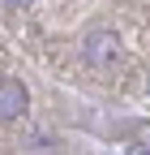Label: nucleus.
Masks as SVG:
<instances>
[{
    "instance_id": "obj_1",
    "label": "nucleus",
    "mask_w": 150,
    "mask_h": 155,
    "mask_svg": "<svg viewBox=\"0 0 150 155\" xmlns=\"http://www.w3.org/2000/svg\"><path fill=\"white\" fill-rule=\"evenodd\" d=\"M120 52H124L120 35L107 30V26L86 30V39H82V56H86V65H95V69H111V65L120 61Z\"/></svg>"
},
{
    "instance_id": "obj_2",
    "label": "nucleus",
    "mask_w": 150,
    "mask_h": 155,
    "mask_svg": "<svg viewBox=\"0 0 150 155\" xmlns=\"http://www.w3.org/2000/svg\"><path fill=\"white\" fill-rule=\"evenodd\" d=\"M26 108H30V91H26V82L22 78H5L0 82V121H22L26 116Z\"/></svg>"
}]
</instances>
